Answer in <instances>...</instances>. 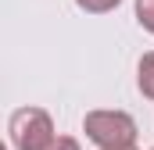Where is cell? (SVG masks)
I'll return each instance as SVG.
<instances>
[{"instance_id":"obj_1","label":"cell","mask_w":154,"mask_h":150,"mask_svg":"<svg viewBox=\"0 0 154 150\" xmlns=\"http://www.w3.org/2000/svg\"><path fill=\"white\" fill-rule=\"evenodd\" d=\"M82 132L97 150H118V147H136V118L129 111H115V107H97L86 111L82 118Z\"/></svg>"},{"instance_id":"obj_2","label":"cell","mask_w":154,"mask_h":150,"mask_svg":"<svg viewBox=\"0 0 154 150\" xmlns=\"http://www.w3.org/2000/svg\"><path fill=\"white\" fill-rule=\"evenodd\" d=\"M7 136H11V147L14 150H47L61 132L54 129V118L43 111V107H18L7 118Z\"/></svg>"},{"instance_id":"obj_3","label":"cell","mask_w":154,"mask_h":150,"mask_svg":"<svg viewBox=\"0 0 154 150\" xmlns=\"http://www.w3.org/2000/svg\"><path fill=\"white\" fill-rule=\"evenodd\" d=\"M136 89H140L147 100H154V50H147V54L136 61Z\"/></svg>"},{"instance_id":"obj_4","label":"cell","mask_w":154,"mask_h":150,"mask_svg":"<svg viewBox=\"0 0 154 150\" xmlns=\"http://www.w3.org/2000/svg\"><path fill=\"white\" fill-rule=\"evenodd\" d=\"M133 14H136V25L154 36V0H136L133 4Z\"/></svg>"},{"instance_id":"obj_5","label":"cell","mask_w":154,"mask_h":150,"mask_svg":"<svg viewBox=\"0 0 154 150\" xmlns=\"http://www.w3.org/2000/svg\"><path fill=\"white\" fill-rule=\"evenodd\" d=\"M122 0H75L79 11H86V14H108V11H115Z\"/></svg>"},{"instance_id":"obj_6","label":"cell","mask_w":154,"mask_h":150,"mask_svg":"<svg viewBox=\"0 0 154 150\" xmlns=\"http://www.w3.org/2000/svg\"><path fill=\"white\" fill-rule=\"evenodd\" d=\"M47 150H82V147H79V140H75V136H57V140H54Z\"/></svg>"},{"instance_id":"obj_7","label":"cell","mask_w":154,"mask_h":150,"mask_svg":"<svg viewBox=\"0 0 154 150\" xmlns=\"http://www.w3.org/2000/svg\"><path fill=\"white\" fill-rule=\"evenodd\" d=\"M118 150H136V147H118Z\"/></svg>"},{"instance_id":"obj_8","label":"cell","mask_w":154,"mask_h":150,"mask_svg":"<svg viewBox=\"0 0 154 150\" xmlns=\"http://www.w3.org/2000/svg\"><path fill=\"white\" fill-rule=\"evenodd\" d=\"M151 150H154V147H151Z\"/></svg>"}]
</instances>
